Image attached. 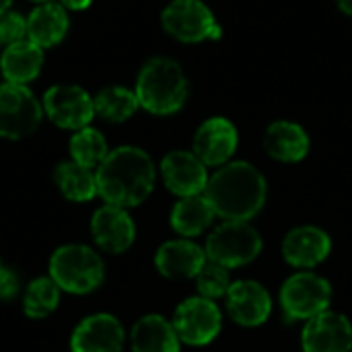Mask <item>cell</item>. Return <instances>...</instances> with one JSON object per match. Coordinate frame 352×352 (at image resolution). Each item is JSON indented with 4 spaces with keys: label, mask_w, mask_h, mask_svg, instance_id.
<instances>
[{
    "label": "cell",
    "mask_w": 352,
    "mask_h": 352,
    "mask_svg": "<svg viewBox=\"0 0 352 352\" xmlns=\"http://www.w3.org/2000/svg\"><path fill=\"white\" fill-rule=\"evenodd\" d=\"M60 4L70 10H82L91 4V0H60Z\"/></svg>",
    "instance_id": "4dcf8cb0"
},
{
    "label": "cell",
    "mask_w": 352,
    "mask_h": 352,
    "mask_svg": "<svg viewBox=\"0 0 352 352\" xmlns=\"http://www.w3.org/2000/svg\"><path fill=\"white\" fill-rule=\"evenodd\" d=\"M56 186L64 198L72 202H87L97 196V175L93 169L82 167L74 161H64L54 171Z\"/></svg>",
    "instance_id": "cb8c5ba5"
},
{
    "label": "cell",
    "mask_w": 352,
    "mask_h": 352,
    "mask_svg": "<svg viewBox=\"0 0 352 352\" xmlns=\"http://www.w3.org/2000/svg\"><path fill=\"white\" fill-rule=\"evenodd\" d=\"M196 291L200 297H206L210 301H217V299H225L229 287H231V270L221 266V264H214V262H206L202 266V270L196 274Z\"/></svg>",
    "instance_id": "83f0119b"
},
{
    "label": "cell",
    "mask_w": 352,
    "mask_h": 352,
    "mask_svg": "<svg viewBox=\"0 0 352 352\" xmlns=\"http://www.w3.org/2000/svg\"><path fill=\"white\" fill-rule=\"evenodd\" d=\"M27 39V19L16 10H6L0 14V43L12 45Z\"/></svg>",
    "instance_id": "f1b7e54d"
},
{
    "label": "cell",
    "mask_w": 352,
    "mask_h": 352,
    "mask_svg": "<svg viewBox=\"0 0 352 352\" xmlns=\"http://www.w3.org/2000/svg\"><path fill=\"white\" fill-rule=\"evenodd\" d=\"M43 120V105L27 85H0V136L19 140L33 134Z\"/></svg>",
    "instance_id": "ba28073f"
},
{
    "label": "cell",
    "mask_w": 352,
    "mask_h": 352,
    "mask_svg": "<svg viewBox=\"0 0 352 352\" xmlns=\"http://www.w3.org/2000/svg\"><path fill=\"white\" fill-rule=\"evenodd\" d=\"M311 146L309 134L303 126L287 120H278L270 124L264 132V148L266 153L280 163H299L307 157Z\"/></svg>",
    "instance_id": "d6986e66"
},
{
    "label": "cell",
    "mask_w": 352,
    "mask_h": 352,
    "mask_svg": "<svg viewBox=\"0 0 352 352\" xmlns=\"http://www.w3.org/2000/svg\"><path fill=\"white\" fill-rule=\"evenodd\" d=\"M10 4H12V0H0V14L10 10Z\"/></svg>",
    "instance_id": "d6a6232c"
},
{
    "label": "cell",
    "mask_w": 352,
    "mask_h": 352,
    "mask_svg": "<svg viewBox=\"0 0 352 352\" xmlns=\"http://www.w3.org/2000/svg\"><path fill=\"white\" fill-rule=\"evenodd\" d=\"M31 2H37V4H41V2H52V0H31Z\"/></svg>",
    "instance_id": "836d02e7"
},
{
    "label": "cell",
    "mask_w": 352,
    "mask_h": 352,
    "mask_svg": "<svg viewBox=\"0 0 352 352\" xmlns=\"http://www.w3.org/2000/svg\"><path fill=\"white\" fill-rule=\"evenodd\" d=\"M208 262L206 252L192 239H171L165 241L155 254V266L161 276L171 280L196 278L202 266Z\"/></svg>",
    "instance_id": "ac0fdd59"
},
{
    "label": "cell",
    "mask_w": 352,
    "mask_h": 352,
    "mask_svg": "<svg viewBox=\"0 0 352 352\" xmlns=\"http://www.w3.org/2000/svg\"><path fill=\"white\" fill-rule=\"evenodd\" d=\"M19 287H21V280L16 272L0 264V301H10L12 297H16Z\"/></svg>",
    "instance_id": "f546056e"
},
{
    "label": "cell",
    "mask_w": 352,
    "mask_h": 352,
    "mask_svg": "<svg viewBox=\"0 0 352 352\" xmlns=\"http://www.w3.org/2000/svg\"><path fill=\"white\" fill-rule=\"evenodd\" d=\"M97 194L105 204L134 208L142 204L157 182L155 163L146 151L138 146H118L109 151L97 167Z\"/></svg>",
    "instance_id": "7a4b0ae2"
},
{
    "label": "cell",
    "mask_w": 352,
    "mask_h": 352,
    "mask_svg": "<svg viewBox=\"0 0 352 352\" xmlns=\"http://www.w3.org/2000/svg\"><path fill=\"white\" fill-rule=\"evenodd\" d=\"M171 324L184 344L206 346L221 334L223 314L214 301L196 295L177 305Z\"/></svg>",
    "instance_id": "9c48e42d"
},
{
    "label": "cell",
    "mask_w": 352,
    "mask_h": 352,
    "mask_svg": "<svg viewBox=\"0 0 352 352\" xmlns=\"http://www.w3.org/2000/svg\"><path fill=\"white\" fill-rule=\"evenodd\" d=\"M161 175L165 188L179 196L204 194L208 184V167L194 155V151H171L161 161Z\"/></svg>",
    "instance_id": "4fadbf2b"
},
{
    "label": "cell",
    "mask_w": 352,
    "mask_h": 352,
    "mask_svg": "<svg viewBox=\"0 0 352 352\" xmlns=\"http://www.w3.org/2000/svg\"><path fill=\"white\" fill-rule=\"evenodd\" d=\"M43 113L60 128L80 130L95 118L93 97L76 85H54L43 95Z\"/></svg>",
    "instance_id": "30bf717a"
},
{
    "label": "cell",
    "mask_w": 352,
    "mask_h": 352,
    "mask_svg": "<svg viewBox=\"0 0 352 352\" xmlns=\"http://www.w3.org/2000/svg\"><path fill=\"white\" fill-rule=\"evenodd\" d=\"M225 307L235 324L243 328H258L266 324L272 314V297L262 283L241 278L231 283L225 295Z\"/></svg>",
    "instance_id": "8fae6325"
},
{
    "label": "cell",
    "mask_w": 352,
    "mask_h": 352,
    "mask_svg": "<svg viewBox=\"0 0 352 352\" xmlns=\"http://www.w3.org/2000/svg\"><path fill=\"white\" fill-rule=\"evenodd\" d=\"M278 301L289 322H307L330 309L332 285L311 270H299L283 283Z\"/></svg>",
    "instance_id": "8992f818"
},
{
    "label": "cell",
    "mask_w": 352,
    "mask_h": 352,
    "mask_svg": "<svg viewBox=\"0 0 352 352\" xmlns=\"http://www.w3.org/2000/svg\"><path fill=\"white\" fill-rule=\"evenodd\" d=\"M206 200L223 221H252L268 198L266 177L248 161H229L206 184Z\"/></svg>",
    "instance_id": "6da1fadb"
},
{
    "label": "cell",
    "mask_w": 352,
    "mask_h": 352,
    "mask_svg": "<svg viewBox=\"0 0 352 352\" xmlns=\"http://www.w3.org/2000/svg\"><path fill=\"white\" fill-rule=\"evenodd\" d=\"M60 303V287L52 280V276H39L27 285L23 295V311L31 320H43Z\"/></svg>",
    "instance_id": "484cf974"
},
{
    "label": "cell",
    "mask_w": 352,
    "mask_h": 352,
    "mask_svg": "<svg viewBox=\"0 0 352 352\" xmlns=\"http://www.w3.org/2000/svg\"><path fill=\"white\" fill-rule=\"evenodd\" d=\"M336 4H338V8H340L344 14L352 16V0H336Z\"/></svg>",
    "instance_id": "1f68e13d"
},
{
    "label": "cell",
    "mask_w": 352,
    "mask_h": 352,
    "mask_svg": "<svg viewBox=\"0 0 352 352\" xmlns=\"http://www.w3.org/2000/svg\"><path fill=\"white\" fill-rule=\"evenodd\" d=\"M50 276L60 291L87 295L101 287L105 278V264L89 245L68 243L54 252L50 260Z\"/></svg>",
    "instance_id": "277c9868"
},
{
    "label": "cell",
    "mask_w": 352,
    "mask_h": 352,
    "mask_svg": "<svg viewBox=\"0 0 352 352\" xmlns=\"http://www.w3.org/2000/svg\"><path fill=\"white\" fill-rule=\"evenodd\" d=\"M130 344L132 352H179L182 340L167 318L148 314L132 326Z\"/></svg>",
    "instance_id": "ffe728a7"
},
{
    "label": "cell",
    "mask_w": 352,
    "mask_h": 352,
    "mask_svg": "<svg viewBox=\"0 0 352 352\" xmlns=\"http://www.w3.org/2000/svg\"><path fill=\"white\" fill-rule=\"evenodd\" d=\"M163 29L184 43L219 39L223 35L212 10L202 0H171L161 14Z\"/></svg>",
    "instance_id": "52a82bcc"
},
{
    "label": "cell",
    "mask_w": 352,
    "mask_h": 352,
    "mask_svg": "<svg viewBox=\"0 0 352 352\" xmlns=\"http://www.w3.org/2000/svg\"><path fill=\"white\" fill-rule=\"evenodd\" d=\"M43 66V50L33 41L25 39L12 45H6L0 56V70L6 82L27 85L37 78Z\"/></svg>",
    "instance_id": "7402d4cb"
},
{
    "label": "cell",
    "mask_w": 352,
    "mask_h": 352,
    "mask_svg": "<svg viewBox=\"0 0 352 352\" xmlns=\"http://www.w3.org/2000/svg\"><path fill=\"white\" fill-rule=\"evenodd\" d=\"M214 219L217 214L204 194L179 198V202L173 206L169 214L171 229L186 239L202 235L212 225Z\"/></svg>",
    "instance_id": "603a6c76"
},
{
    "label": "cell",
    "mask_w": 352,
    "mask_h": 352,
    "mask_svg": "<svg viewBox=\"0 0 352 352\" xmlns=\"http://www.w3.org/2000/svg\"><path fill=\"white\" fill-rule=\"evenodd\" d=\"M264 241L250 221H223L206 237V258L229 270L252 264L262 254Z\"/></svg>",
    "instance_id": "5b68a950"
},
{
    "label": "cell",
    "mask_w": 352,
    "mask_h": 352,
    "mask_svg": "<svg viewBox=\"0 0 352 352\" xmlns=\"http://www.w3.org/2000/svg\"><path fill=\"white\" fill-rule=\"evenodd\" d=\"M237 144V128L227 118H210L194 134V155L206 167L219 169L227 165L233 159Z\"/></svg>",
    "instance_id": "5bb4252c"
},
{
    "label": "cell",
    "mask_w": 352,
    "mask_h": 352,
    "mask_svg": "<svg viewBox=\"0 0 352 352\" xmlns=\"http://www.w3.org/2000/svg\"><path fill=\"white\" fill-rule=\"evenodd\" d=\"M280 250L289 266L311 270L328 260L332 252V239L324 229L316 225H301L285 235Z\"/></svg>",
    "instance_id": "9a60e30c"
},
{
    "label": "cell",
    "mask_w": 352,
    "mask_h": 352,
    "mask_svg": "<svg viewBox=\"0 0 352 352\" xmlns=\"http://www.w3.org/2000/svg\"><path fill=\"white\" fill-rule=\"evenodd\" d=\"M303 352H352L351 320L334 309L305 322L301 332Z\"/></svg>",
    "instance_id": "7c38bea8"
},
{
    "label": "cell",
    "mask_w": 352,
    "mask_h": 352,
    "mask_svg": "<svg viewBox=\"0 0 352 352\" xmlns=\"http://www.w3.org/2000/svg\"><path fill=\"white\" fill-rule=\"evenodd\" d=\"M91 235L107 254H124L136 239V225L126 208L105 204L91 219Z\"/></svg>",
    "instance_id": "e0dca14e"
},
{
    "label": "cell",
    "mask_w": 352,
    "mask_h": 352,
    "mask_svg": "<svg viewBox=\"0 0 352 352\" xmlns=\"http://www.w3.org/2000/svg\"><path fill=\"white\" fill-rule=\"evenodd\" d=\"M138 103L153 116H171L179 111L188 99V80L182 66L165 56L151 58L138 72Z\"/></svg>",
    "instance_id": "3957f363"
},
{
    "label": "cell",
    "mask_w": 352,
    "mask_h": 352,
    "mask_svg": "<svg viewBox=\"0 0 352 352\" xmlns=\"http://www.w3.org/2000/svg\"><path fill=\"white\" fill-rule=\"evenodd\" d=\"M93 103L95 116L113 124L130 120L140 107L136 93L126 87H105L97 93V97H93Z\"/></svg>",
    "instance_id": "d4e9b609"
},
{
    "label": "cell",
    "mask_w": 352,
    "mask_h": 352,
    "mask_svg": "<svg viewBox=\"0 0 352 352\" xmlns=\"http://www.w3.org/2000/svg\"><path fill=\"white\" fill-rule=\"evenodd\" d=\"M68 12L62 4L41 2L27 16V39L41 50L58 45L68 31Z\"/></svg>",
    "instance_id": "44dd1931"
},
{
    "label": "cell",
    "mask_w": 352,
    "mask_h": 352,
    "mask_svg": "<svg viewBox=\"0 0 352 352\" xmlns=\"http://www.w3.org/2000/svg\"><path fill=\"white\" fill-rule=\"evenodd\" d=\"M126 342L124 326L109 314H95L82 320L70 338L72 352H122Z\"/></svg>",
    "instance_id": "2e32d148"
},
{
    "label": "cell",
    "mask_w": 352,
    "mask_h": 352,
    "mask_svg": "<svg viewBox=\"0 0 352 352\" xmlns=\"http://www.w3.org/2000/svg\"><path fill=\"white\" fill-rule=\"evenodd\" d=\"M109 155L107 151V140L103 138V134L91 126L80 128L74 132V136L70 138V157L74 163L95 169L99 167L105 157Z\"/></svg>",
    "instance_id": "4316f807"
}]
</instances>
